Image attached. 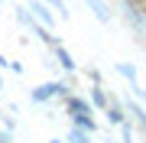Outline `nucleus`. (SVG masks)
<instances>
[{
	"label": "nucleus",
	"mask_w": 146,
	"mask_h": 143,
	"mask_svg": "<svg viewBox=\"0 0 146 143\" xmlns=\"http://www.w3.org/2000/svg\"><path fill=\"white\" fill-rule=\"evenodd\" d=\"M33 13H36L39 20L46 23V26H49V23H52V16H49V10H46V7H42V3H33Z\"/></svg>",
	"instance_id": "39448f33"
},
{
	"label": "nucleus",
	"mask_w": 146,
	"mask_h": 143,
	"mask_svg": "<svg viewBox=\"0 0 146 143\" xmlns=\"http://www.w3.org/2000/svg\"><path fill=\"white\" fill-rule=\"evenodd\" d=\"M130 114L136 117V120H140L143 124V127H146V114H143V107H136V104H130Z\"/></svg>",
	"instance_id": "9d476101"
},
{
	"label": "nucleus",
	"mask_w": 146,
	"mask_h": 143,
	"mask_svg": "<svg viewBox=\"0 0 146 143\" xmlns=\"http://www.w3.org/2000/svg\"><path fill=\"white\" fill-rule=\"evenodd\" d=\"M68 140H72V143H88V133H84V127H81V130H72Z\"/></svg>",
	"instance_id": "423d86ee"
},
{
	"label": "nucleus",
	"mask_w": 146,
	"mask_h": 143,
	"mask_svg": "<svg viewBox=\"0 0 146 143\" xmlns=\"http://www.w3.org/2000/svg\"><path fill=\"white\" fill-rule=\"evenodd\" d=\"M65 85H58V81H49V85H42L33 91V101H49V98H55V94H62Z\"/></svg>",
	"instance_id": "f257e3e1"
},
{
	"label": "nucleus",
	"mask_w": 146,
	"mask_h": 143,
	"mask_svg": "<svg viewBox=\"0 0 146 143\" xmlns=\"http://www.w3.org/2000/svg\"><path fill=\"white\" fill-rule=\"evenodd\" d=\"M127 20H130V23H133V26H136V33H140V36L146 39V16H143L140 10H136V7H133V3H127Z\"/></svg>",
	"instance_id": "f03ea898"
},
{
	"label": "nucleus",
	"mask_w": 146,
	"mask_h": 143,
	"mask_svg": "<svg viewBox=\"0 0 146 143\" xmlns=\"http://www.w3.org/2000/svg\"><path fill=\"white\" fill-rule=\"evenodd\" d=\"M58 65H62L65 72H72V69H75V62H72V55H68L65 49H58Z\"/></svg>",
	"instance_id": "20e7f679"
},
{
	"label": "nucleus",
	"mask_w": 146,
	"mask_h": 143,
	"mask_svg": "<svg viewBox=\"0 0 146 143\" xmlns=\"http://www.w3.org/2000/svg\"><path fill=\"white\" fill-rule=\"evenodd\" d=\"M107 117H110V124H123V114H120V107H110Z\"/></svg>",
	"instance_id": "1a4fd4ad"
},
{
	"label": "nucleus",
	"mask_w": 146,
	"mask_h": 143,
	"mask_svg": "<svg viewBox=\"0 0 146 143\" xmlns=\"http://www.w3.org/2000/svg\"><path fill=\"white\" fill-rule=\"evenodd\" d=\"M91 101H94L98 107H104V91H98V88H94V91H91Z\"/></svg>",
	"instance_id": "9b49d317"
},
{
	"label": "nucleus",
	"mask_w": 146,
	"mask_h": 143,
	"mask_svg": "<svg viewBox=\"0 0 146 143\" xmlns=\"http://www.w3.org/2000/svg\"><path fill=\"white\" fill-rule=\"evenodd\" d=\"M68 107H72V114H88V104L84 101H72Z\"/></svg>",
	"instance_id": "0eeeda50"
},
{
	"label": "nucleus",
	"mask_w": 146,
	"mask_h": 143,
	"mask_svg": "<svg viewBox=\"0 0 146 143\" xmlns=\"http://www.w3.org/2000/svg\"><path fill=\"white\" fill-rule=\"evenodd\" d=\"M84 3L94 10V16H98L101 23H107V20H110V10H107V3H104V0H84Z\"/></svg>",
	"instance_id": "7ed1b4c3"
},
{
	"label": "nucleus",
	"mask_w": 146,
	"mask_h": 143,
	"mask_svg": "<svg viewBox=\"0 0 146 143\" xmlns=\"http://www.w3.org/2000/svg\"><path fill=\"white\" fill-rule=\"evenodd\" d=\"M117 69H120V75H123V78H136V69H133V65H117Z\"/></svg>",
	"instance_id": "6e6552de"
},
{
	"label": "nucleus",
	"mask_w": 146,
	"mask_h": 143,
	"mask_svg": "<svg viewBox=\"0 0 146 143\" xmlns=\"http://www.w3.org/2000/svg\"><path fill=\"white\" fill-rule=\"evenodd\" d=\"M0 143H7V133H3V130H0Z\"/></svg>",
	"instance_id": "f8f14e48"
},
{
	"label": "nucleus",
	"mask_w": 146,
	"mask_h": 143,
	"mask_svg": "<svg viewBox=\"0 0 146 143\" xmlns=\"http://www.w3.org/2000/svg\"><path fill=\"white\" fill-rule=\"evenodd\" d=\"M123 143H133V140H130V137H127V140H123Z\"/></svg>",
	"instance_id": "ddd939ff"
},
{
	"label": "nucleus",
	"mask_w": 146,
	"mask_h": 143,
	"mask_svg": "<svg viewBox=\"0 0 146 143\" xmlns=\"http://www.w3.org/2000/svg\"><path fill=\"white\" fill-rule=\"evenodd\" d=\"M55 143H58V140H55Z\"/></svg>",
	"instance_id": "4468645a"
}]
</instances>
